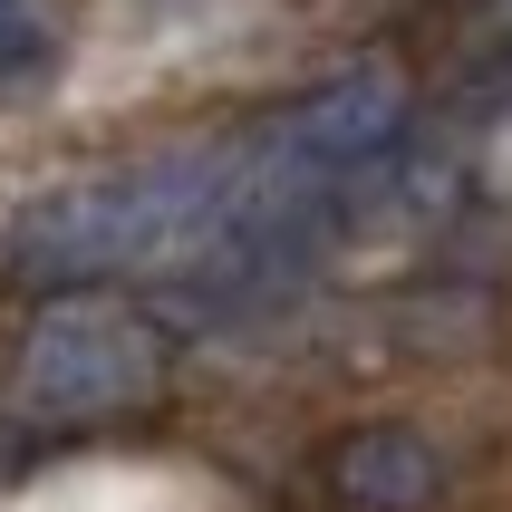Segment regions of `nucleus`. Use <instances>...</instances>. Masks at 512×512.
Returning a JSON list of instances; mask_svg holds the SVG:
<instances>
[{"instance_id":"nucleus-1","label":"nucleus","mask_w":512,"mask_h":512,"mask_svg":"<svg viewBox=\"0 0 512 512\" xmlns=\"http://www.w3.org/2000/svg\"><path fill=\"white\" fill-rule=\"evenodd\" d=\"M29 416H107V406L145 397V377H155V339H145L136 319L116 310V300H58L39 329H29Z\"/></svg>"},{"instance_id":"nucleus-3","label":"nucleus","mask_w":512,"mask_h":512,"mask_svg":"<svg viewBox=\"0 0 512 512\" xmlns=\"http://www.w3.org/2000/svg\"><path fill=\"white\" fill-rule=\"evenodd\" d=\"M39 58H49L39 29H0V78H10V68H39Z\"/></svg>"},{"instance_id":"nucleus-2","label":"nucleus","mask_w":512,"mask_h":512,"mask_svg":"<svg viewBox=\"0 0 512 512\" xmlns=\"http://www.w3.org/2000/svg\"><path fill=\"white\" fill-rule=\"evenodd\" d=\"M339 484L358 493L368 512H406V503H426V493H435V455L406 426H387V435H358V445L339 455Z\"/></svg>"}]
</instances>
